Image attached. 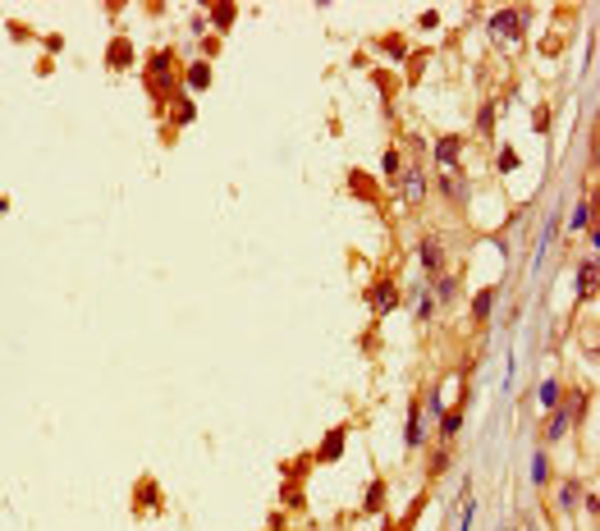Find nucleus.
I'll return each mask as SVG.
<instances>
[{
  "label": "nucleus",
  "mask_w": 600,
  "mask_h": 531,
  "mask_svg": "<svg viewBox=\"0 0 600 531\" xmlns=\"http://www.w3.org/2000/svg\"><path fill=\"white\" fill-rule=\"evenodd\" d=\"M399 170H404L399 165V152H385V174H399Z\"/></svg>",
  "instance_id": "nucleus-30"
},
{
  "label": "nucleus",
  "mask_w": 600,
  "mask_h": 531,
  "mask_svg": "<svg viewBox=\"0 0 600 531\" xmlns=\"http://www.w3.org/2000/svg\"><path fill=\"white\" fill-rule=\"evenodd\" d=\"M404 440H408V449H422V408H408V426H404Z\"/></svg>",
  "instance_id": "nucleus-10"
},
{
  "label": "nucleus",
  "mask_w": 600,
  "mask_h": 531,
  "mask_svg": "<svg viewBox=\"0 0 600 531\" xmlns=\"http://www.w3.org/2000/svg\"><path fill=\"white\" fill-rule=\"evenodd\" d=\"M431 284H436V298L445 302V307H449L454 298H459V279H454V275H436Z\"/></svg>",
  "instance_id": "nucleus-15"
},
{
  "label": "nucleus",
  "mask_w": 600,
  "mask_h": 531,
  "mask_svg": "<svg viewBox=\"0 0 600 531\" xmlns=\"http://www.w3.org/2000/svg\"><path fill=\"white\" fill-rule=\"evenodd\" d=\"M440 193H445L454 206H463V202H468V183H463L459 174H440Z\"/></svg>",
  "instance_id": "nucleus-8"
},
{
  "label": "nucleus",
  "mask_w": 600,
  "mask_h": 531,
  "mask_svg": "<svg viewBox=\"0 0 600 531\" xmlns=\"http://www.w3.org/2000/svg\"><path fill=\"white\" fill-rule=\"evenodd\" d=\"M367 302H371V311H399V288L390 284V279H376V284L367 288Z\"/></svg>",
  "instance_id": "nucleus-4"
},
{
  "label": "nucleus",
  "mask_w": 600,
  "mask_h": 531,
  "mask_svg": "<svg viewBox=\"0 0 600 531\" xmlns=\"http://www.w3.org/2000/svg\"><path fill=\"white\" fill-rule=\"evenodd\" d=\"M417 252H422V266L431 270V279H436V275H445V243H440V234H426Z\"/></svg>",
  "instance_id": "nucleus-5"
},
{
  "label": "nucleus",
  "mask_w": 600,
  "mask_h": 531,
  "mask_svg": "<svg viewBox=\"0 0 600 531\" xmlns=\"http://www.w3.org/2000/svg\"><path fill=\"white\" fill-rule=\"evenodd\" d=\"M138 495H142V504H152V509L161 504V490H156V481H142V486H138Z\"/></svg>",
  "instance_id": "nucleus-20"
},
{
  "label": "nucleus",
  "mask_w": 600,
  "mask_h": 531,
  "mask_svg": "<svg viewBox=\"0 0 600 531\" xmlns=\"http://www.w3.org/2000/svg\"><path fill=\"white\" fill-rule=\"evenodd\" d=\"M491 307H495V288H481L477 298H472V316H477V321H491Z\"/></svg>",
  "instance_id": "nucleus-16"
},
{
  "label": "nucleus",
  "mask_w": 600,
  "mask_h": 531,
  "mask_svg": "<svg viewBox=\"0 0 600 531\" xmlns=\"http://www.w3.org/2000/svg\"><path fill=\"white\" fill-rule=\"evenodd\" d=\"M578 495H582V490L573 486V481H568V486H564V495H559V504H564V509H573V499H578Z\"/></svg>",
  "instance_id": "nucleus-27"
},
{
  "label": "nucleus",
  "mask_w": 600,
  "mask_h": 531,
  "mask_svg": "<svg viewBox=\"0 0 600 531\" xmlns=\"http://www.w3.org/2000/svg\"><path fill=\"white\" fill-rule=\"evenodd\" d=\"M399 193H404L408 206H422V197H426V174H422L417 165H408V174H404V183H399Z\"/></svg>",
  "instance_id": "nucleus-6"
},
{
  "label": "nucleus",
  "mask_w": 600,
  "mask_h": 531,
  "mask_svg": "<svg viewBox=\"0 0 600 531\" xmlns=\"http://www.w3.org/2000/svg\"><path fill=\"white\" fill-rule=\"evenodd\" d=\"M385 51H390L394 60H404V42H399V37H385Z\"/></svg>",
  "instance_id": "nucleus-28"
},
{
  "label": "nucleus",
  "mask_w": 600,
  "mask_h": 531,
  "mask_svg": "<svg viewBox=\"0 0 600 531\" xmlns=\"http://www.w3.org/2000/svg\"><path fill=\"white\" fill-rule=\"evenodd\" d=\"M591 293H596V261H587L578 270V302H587Z\"/></svg>",
  "instance_id": "nucleus-11"
},
{
  "label": "nucleus",
  "mask_w": 600,
  "mask_h": 531,
  "mask_svg": "<svg viewBox=\"0 0 600 531\" xmlns=\"http://www.w3.org/2000/svg\"><path fill=\"white\" fill-rule=\"evenodd\" d=\"M546 476H550V467H546V454H536V463H532V481H536V486H546Z\"/></svg>",
  "instance_id": "nucleus-22"
},
{
  "label": "nucleus",
  "mask_w": 600,
  "mask_h": 531,
  "mask_svg": "<svg viewBox=\"0 0 600 531\" xmlns=\"http://www.w3.org/2000/svg\"><path fill=\"white\" fill-rule=\"evenodd\" d=\"M491 33L495 37H509V42H523L527 33V10H500L491 19Z\"/></svg>",
  "instance_id": "nucleus-2"
},
{
  "label": "nucleus",
  "mask_w": 600,
  "mask_h": 531,
  "mask_svg": "<svg viewBox=\"0 0 600 531\" xmlns=\"http://www.w3.org/2000/svg\"><path fill=\"white\" fill-rule=\"evenodd\" d=\"M106 65H110V69H129V65H133V46L124 42V37H115V42H110V56H106Z\"/></svg>",
  "instance_id": "nucleus-9"
},
{
  "label": "nucleus",
  "mask_w": 600,
  "mask_h": 531,
  "mask_svg": "<svg viewBox=\"0 0 600 531\" xmlns=\"http://www.w3.org/2000/svg\"><path fill=\"white\" fill-rule=\"evenodd\" d=\"M459 426H463V408L440 412V440H454V435H459Z\"/></svg>",
  "instance_id": "nucleus-13"
},
{
  "label": "nucleus",
  "mask_w": 600,
  "mask_h": 531,
  "mask_svg": "<svg viewBox=\"0 0 600 531\" xmlns=\"http://www.w3.org/2000/svg\"><path fill=\"white\" fill-rule=\"evenodd\" d=\"M188 88H193V92L211 88V65H207V60H197V65H188Z\"/></svg>",
  "instance_id": "nucleus-14"
},
{
  "label": "nucleus",
  "mask_w": 600,
  "mask_h": 531,
  "mask_svg": "<svg viewBox=\"0 0 600 531\" xmlns=\"http://www.w3.org/2000/svg\"><path fill=\"white\" fill-rule=\"evenodd\" d=\"M147 92H152L156 101L179 97V65H175V51H152V60H147Z\"/></svg>",
  "instance_id": "nucleus-1"
},
{
  "label": "nucleus",
  "mask_w": 600,
  "mask_h": 531,
  "mask_svg": "<svg viewBox=\"0 0 600 531\" xmlns=\"http://www.w3.org/2000/svg\"><path fill=\"white\" fill-rule=\"evenodd\" d=\"M564 431H568V412H550L546 417V440H564Z\"/></svg>",
  "instance_id": "nucleus-18"
},
{
  "label": "nucleus",
  "mask_w": 600,
  "mask_h": 531,
  "mask_svg": "<svg viewBox=\"0 0 600 531\" xmlns=\"http://www.w3.org/2000/svg\"><path fill=\"white\" fill-rule=\"evenodd\" d=\"M193 115H197V111H193V101L184 97V101H179V115H175V120H179V124H193Z\"/></svg>",
  "instance_id": "nucleus-24"
},
{
  "label": "nucleus",
  "mask_w": 600,
  "mask_h": 531,
  "mask_svg": "<svg viewBox=\"0 0 600 531\" xmlns=\"http://www.w3.org/2000/svg\"><path fill=\"white\" fill-rule=\"evenodd\" d=\"M445 467H449V449H440V454L431 458V476H440V472H445Z\"/></svg>",
  "instance_id": "nucleus-26"
},
{
  "label": "nucleus",
  "mask_w": 600,
  "mask_h": 531,
  "mask_svg": "<svg viewBox=\"0 0 600 531\" xmlns=\"http://www.w3.org/2000/svg\"><path fill=\"white\" fill-rule=\"evenodd\" d=\"M541 403H546V408L559 403V380H546V385H541Z\"/></svg>",
  "instance_id": "nucleus-21"
},
{
  "label": "nucleus",
  "mask_w": 600,
  "mask_h": 531,
  "mask_svg": "<svg viewBox=\"0 0 600 531\" xmlns=\"http://www.w3.org/2000/svg\"><path fill=\"white\" fill-rule=\"evenodd\" d=\"M385 531H408V527H385Z\"/></svg>",
  "instance_id": "nucleus-31"
},
{
  "label": "nucleus",
  "mask_w": 600,
  "mask_h": 531,
  "mask_svg": "<svg viewBox=\"0 0 600 531\" xmlns=\"http://www.w3.org/2000/svg\"><path fill=\"white\" fill-rule=\"evenodd\" d=\"M472 518H477V504L468 499V504H463V522H459V531H472Z\"/></svg>",
  "instance_id": "nucleus-25"
},
{
  "label": "nucleus",
  "mask_w": 600,
  "mask_h": 531,
  "mask_svg": "<svg viewBox=\"0 0 600 531\" xmlns=\"http://www.w3.org/2000/svg\"><path fill=\"white\" fill-rule=\"evenodd\" d=\"M491 124H495V106H481V120H477V129H481V133H491Z\"/></svg>",
  "instance_id": "nucleus-23"
},
{
  "label": "nucleus",
  "mask_w": 600,
  "mask_h": 531,
  "mask_svg": "<svg viewBox=\"0 0 600 531\" xmlns=\"http://www.w3.org/2000/svg\"><path fill=\"white\" fill-rule=\"evenodd\" d=\"M362 509H367V513H381V509H385V481H371V486H367Z\"/></svg>",
  "instance_id": "nucleus-17"
},
{
  "label": "nucleus",
  "mask_w": 600,
  "mask_h": 531,
  "mask_svg": "<svg viewBox=\"0 0 600 531\" xmlns=\"http://www.w3.org/2000/svg\"><path fill=\"white\" fill-rule=\"evenodd\" d=\"M459 156H463V138H440L436 142V165H440V174H459Z\"/></svg>",
  "instance_id": "nucleus-3"
},
{
  "label": "nucleus",
  "mask_w": 600,
  "mask_h": 531,
  "mask_svg": "<svg viewBox=\"0 0 600 531\" xmlns=\"http://www.w3.org/2000/svg\"><path fill=\"white\" fill-rule=\"evenodd\" d=\"M495 170H500V174H513V170H518V152H513V147H504V152H500V165H495Z\"/></svg>",
  "instance_id": "nucleus-19"
},
{
  "label": "nucleus",
  "mask_w": 600,
  "mask_h": 531,
  "mask_svg": "<svg viewBox=\"0 0 600 531\" xmlns=\"http://www.w3.org/2000/svg\"><path fill=\"white\" fill-rule=\"evenodd\" d=\"M234 19H239V5H211V23H216L220 33H230Z\"/></svg>",
  "instance_id": "nucleus-12"
},
{
  "label": "nucleus",
  "mask_w": 600,
  "mask_h": 531,
  "mask_svg": "<svg viewBox=\"0 0 600 531\" xmlns=\"http://www.w3.org/2000/svg\"><path fill=\"white\" fill-rule=\"evenodd\" d=\"M339 454H344V426L326 431V440H321V449H317V463H339Z\"/></svg>",
  "instance_id": "nucleus-7"
},
{
  "label": "nucleus",
  "mask_w": 600,
  "mask_h": 531,
  "mask_svg": "<svg viewBox=\"0 0 600 531\" xmlns=\"http://www.w3.org/2000/svg\"><path fill=\"white\" fill-rule=\"evenodd\" d=\"M431 316H436V302L422 298V307H417V321H431Z\"/></svg>",
  "instance_id": "nucleus-29"
}]
</instances>
